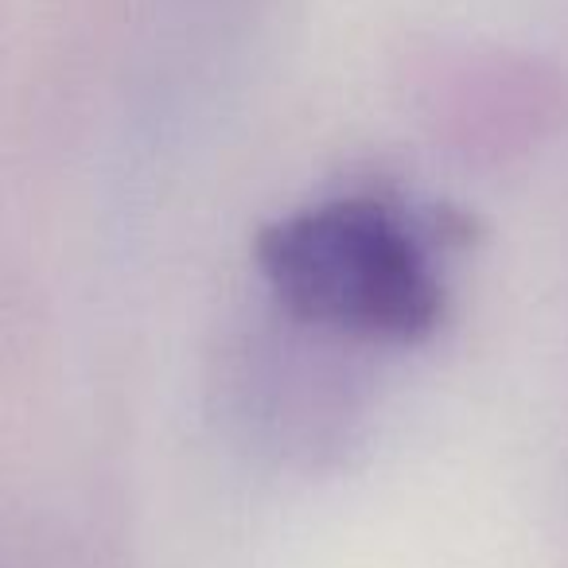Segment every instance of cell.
Masks as SVG:
<instances>
[{
    "label": "cell",
    "instance_id": "cell-1",
    "mask_svg": "<svg viewBox=\"0 0 568 568\" xmlns=\"http://www.w3.org/2000/svg\"><path fill=\"white\" fill-rule=\"evenodd\" d=\"M464 237L452 211L358 187L265 222L253 261L293 324L358 347H417L448 316L444 257Z\"/></svg>",
    "mask_w": 568,
    "mask_h": 568
},
{
    "label": "cell",
    "instance_id": "cell-2",
    "mask_svg": "<svg viewBox=\"0 0 568 568\" xmlns=\"http://www.w3.org/2000/svg\"><path fill=\"white\" fill-rule=\"evenodd\" d=\"M0 568H9V565H4V560H0Z\"/></svg>",
    "mask_w": 568,
    "mask_h": 568
}]
</instances>
